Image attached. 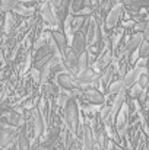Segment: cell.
Segmentation results:
<instances>
[{
  "mask_svg": "<svg viewBox=\"0 0 149 150\" xmlns=\"http://www.w3.org/2000/svg\"><path fill=\"white\" fill-rule=\"evenodd\" d=\"M15 28H16V18H15V15L13 13H4V16H3V32L9 37L13 32Z\"/></svg>",
  "mask_w": 149,
  "mask_h": 150,
  "instance_id": "12",
  "label": "cell"
},
{
  "mask_svg": "<svg viewBox=\"0 0 149 150\" xmlns=\"http://www.w3.org/2000/svg\"><path fill=\"white\" fill-rule=\"evenodd\" d=\"M120 16H121V6L117 4V6L111 7V10L108 12V15H107V18H105V23H104L102 26H104L107 31L114 29L115 25H117V22L120 21Z\"/></svg>",
  "mask_w": 149,
  "mask_h": 150,
  "instance_id": "7",
  "label": "cell"
},
{
  "mask_svg": "<svg viewBox=\"0 0 149 150\" xmlns=\"http://www.w3.org/2000/svg\"><path fill=\"white\" fill-rule=\"evenodd\" d=\"M40 12H41V19L46 23H48L51 26H58L57 18H56V10H54V7H53V4H51L50 0H46V1L41 3Z\"/></svg>",
  "mask_w": 149,
  "mask_h": 150,
  "instance_id": "3",
  "label": "cell"
},
{
  "mask_svg": "<svg viewBox=\"0 0 149 150\" xmlns=\"http://www.w3.org/2000/svg\"><path fill=\"white\" fill-rule=\"evenodd\" d=\"M16 149L18 150H31V144H29V139H28V136H26L25 125H22V128H19V130H18Z\"/></svg>",
  "mask_w": 149,
  "mask_h": 150,
  "instance_id": "11",
  "label": "cell"
},
{
  "mask_svg": "<svg viewBox=\"0 0 149 150\" xmlns=\"http://www.w3.org/2000/svg\"><path fill=\"white\" fill-rule=\"evenodd\" d=\"M89 69V60H88V54L83 52L82 55H79V61H78V76L85 73ZM76 76V77H78Z\"/></svg>",
  "mask_w": 149,
  "mask_h": 150,
  "instance_id": "15",
  "label": "cell"
},
{
  "mask_svg": "<svg viewBox=\"0 0 149 150\" xmlns=\"http://www.w3.org/2000/svg\"><path fill=\"white\" fill-rule=\"evenodd\" d=\"M31 79H32L34 85H40V83H41L40 71H38V70H35V69H32V70H31Z\"/></svg>",
  "mask_w": 149,
  "mask_h": 150,
  "instance_id": "19",
  "label": "cell"
},
{
  "mask_svg": "<svg viewBox=\"0 0 149 150\" xmlns=\"http://www.w3.org/2000/svg\"><path fill=\"white\" fill-rule=\"evenodd\" d=\"M3 118L6 120V122H7V127H12V128H21L22 125H24V118H22V115L18 112V111H15V109H10L9 112H6L4 115H3Z\"/></svg>",
  "mask_w": 149,
  "mask_h": 150,
  "instance_id": "9",
  "label": "cell"
},
{
  "mask_svg": "<svg viewBox=\"0 0 149 150\" xmlns=\"http://www.w3.org/2000/svg\"><path fill=\"white\" fill-rule=\"evenodd\" d=\"M70 48L73 50V52L79 57L82 55L83 52H86V48H88V44H86V38L83 35V32H76L72 35V45Z\"/></svg>",
  "mask_w": 149,
  "mask_h": 150,
  "instance_id": "5",
  "label": "cell"
},
{
  "mask_svg": "<svg viewBox=\"0 0 149 150\" xmlns=\"http://www.w3.org/2000/svg\"><path fill=\"white\" fill-rule=\"evenodd\" d=\"M63 118H64V125L66 128L76 137L78 134V128H79V106L76 99H70L66 102V105L63 106Z\"/></svg>",
  "mask_w": 149,
  "mask_h": 150,
  "instance_id": "1",
  "label": "cell"
},
{
  "mask_svg": "<svg viewBox=\"0 0 149 150\" xmlns=\"http://www.w3.org/2000/svg\"><path fill=\"white\" fill-rule=\"evenodd\" d=\"M56 82H57V88H61L63 91L69 92L73 88H78V82L76 77H73L70 73H60L56 76Z\"/></svg>",
  "mask_w": 149,
  "mask_h": 150,
  "instance_id": "4",
  "label": "cell"
},
{
  "mask_svg": "<svg viewBox=\"0 0 149 150\" xmlns=\"http://www.w3.org/2000/svg\"><path fill=\"white\" fill-rule=\"evenodd\" d=\"M50 34H51V40H53V42L56 44L58 52L63 55L64 50L67 48V38L64 37V34H63L60 29H53V31H50Z\"/></svg>",
  "mask_w": 149,
  "mask_h": 150,
  "instance_id": "10",
  "label": "cell"
},
{
  "mask_svg": "<svg viewBox=\"0 0 149 150\" xmlns=\"http://www.w3.org/2000/svg\"><path fill=\"white\" fill-rule=\"evenodd\" d=\"M83 98L88 100L91 105H102L105 102L104 93L101 91H98L97 88H92V86L83 89Z\"/></svg>",
  "mask_w": 149,
  "mask_h": 150,
  "instance_id": "6",
  "label": "cell"
},
{
  "mask_svg": "<svg viewBox=\"0 0 149 150\" xmlns=\"http://www.w3.org/2000/svg\"><path fill=\"white\" fill-rule=\"evenodd\" d=\"M16 137H18V130L12 128V127H6L4 130L0 131V149L7 150L10 146H13L16 143Z\"/></svg>",
  "mask_w": 149,
  "mask_h": 150,
  "instance_id": "2",
  "label": "cell"
},
{
  "mask_svg": "<svg viewBox=\"0 0 149 150\" xmlns=\"http://www.w3.org/2000/svg\"><path fill=\"white\" fill-rule=\"evenodd\" d=\"M139 55H140V57H146V55H149V44L148 42H145V44H142V45H140Z\"/></svg>",
  "mask_w": 149,
  "mask_h": 150,
  "instance_id": "21",
  "label": "cell"
},
{
  "mask_svg": "<svg viewBox=\"0 0 149 150\" xmlns=\"http://www.w3.org/2000/svg\"><path fill=\"white\" fill-rule=\"evenodd\" d=\"M98 80H99V74L95 73V70H92V69H88L85 73H82V74H79L76 77V82H78V85L81 88L83 85H97Z\"/></svg>",
  "mask_w": 149,
  "mask_h": 150,
  "instance_id": "8",
  "label": "cell"
},
{
  "mask_svg": "<svg viewBox=\"0 0 149 150\" xmlns=\"http://www.w3.org/2000/svg\"><path fill=\"white\" fill-rule=\"evenodd\" d=\"M129 95H130V98H138V96L140 95V86H139V85H133V86L130 88Z\"/></svg>",
  "mask_w": 149,
  "mask_h": 150,
  "instance_id": "20",
  "label": "cell"
},
{
  "mask_svg": "<svg viewBox=\"0 0 149 150\" xmlns=\"http://www.w3.org/2000/svg\"><path fill=\"white\" fill-rule=\"evenodd\" d=\"M18 0H0V12L1 13H12L16 7Z\"/></svg>",
  "mask_w": 149,
  "mask_h": 150,
  "instance_id": "16",
  "label": "cell"
},
{
  "mask_svg": "<svg viewBox=\"0 0 149 150\" xmlns=\"http://www.w3.org/2000/svg\"><path fill=\"white\" fill-rule=\"evenodd\" d=\"M38 3H40L38 0H18V4H22V6L29 7V9H35V6Z\"/></svg>",
  "mask_w": 149,
  "mask_h": 150,
  "instance_id": "18",
  "label": "cell"
},
{
  "mask_svg": "<svg viewBox=\"0 0 149 150\" xmlns=\"http://www.w3.org/2000/svg\"><path fill=\"white\" fill-rule=\"evenodd\" d=\"M140 44H142V35H140V34H139V35H135V37H132L130 42L127 44V51L136 50V48H138Z\"/></svg>",
  "mask_w": 149,
  "mask_h": 150,
  "instance_id": "17",
  "label": "cell"
},
{
  "mask_svg": "<svg viewBox=\"0 0 149 150\" xmlns=\"http://www.w3.org/2000/svg\"><path fill=\"white\" fill-rule=\"evenodd\" d=\"M3 15H4V13H1V12H0V19H1V18H3Z\"/></svg>",
  "mask_w": 149,
  "mask_h": 150,
  "instance_id": "23",
  "label": "cell"
},
{
  "mask_svg": "<svg viewBox=\"0 0 149 150\" xmlns=\"http://www.w3.org/2000/svg\"><path fill=\"white\" fill-rule=\"evenodd\" d=\"M86 19L88 18H82V16H78V15H72L70 18V34H76V32H81L82 28L85 26L86 23Z\"/></svg>",
  "mask_w": 149,
  "mask_h": 150,
  "instance_id": "13",
  "label": "cell"
},
{
  "mask_svg": "<svg viewBox=\"0 0 149 150\" xmlns=\"http://www.w3.org/2000/svg\"><path fill=\"white\" fill-rule=\"evenodd\" d=\"M38 1H41V3H43V1H46V0H38Z\"/></svg>",
  "mask_w": 149,
  "mask_h": 150,
  "instance_id": "24",
  "label": "cell"
},
{
  "mask_svg": "<svg viewBox=\"0 0 149 150\" xmlns=\"http://www.w3.org/2000/svg\"><path fill=\"white\" fill-rule=\"evenodd\" d=\"M13 15H19L22 19L24 18H31V16H34L35 15V9H29V7H25V6H22V4H16V7L13 9V12H12Z\"/></svg>",
  "mask_w": 149,
  "mask_h": 150,
  "instance_id": "14",
  "label": "cell"
},
{
  "mask_svg": "<svg viewBox=\"0 0 149 150\" xmlns=\"http://www.w3.org/2000/svg\"><path fill=\"white\" fill-rule=\"evenodd\" d=\"M7 150H18V149H16V143H15L13 146H10V147H9V149H7Z\"/></svg>",
  "mask_w": 149,
  "mask_h": 150,
  "instance_id": "22",
  "label": "cell"
}]
</instances>
